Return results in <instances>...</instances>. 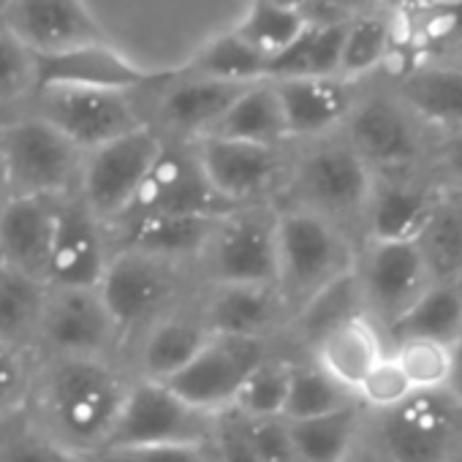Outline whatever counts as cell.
<instances>
[{
    "label": "cell",
    "instance_id": "ac0fdd59",
    "mask_svg": "<svg viewBox=\"0 0 462 462\" xmlns=\"http://www.w3.org/2000/svg\"><path fill=\"white\" fill-rule=\"evenodd\" d=\"M193 305L209 335L286 346L291 319L275 286H201Z\"/></svg>",
    "mask_w": 462,
    "mask_h": 462
},
{
    "label": "cell",
    "instance_id": "681fc988",
    "mask_svg": "<svg viewBox=\"0 0 462 462\" xmlns=\"http://www.w3.org/2000/svg\"><path fill=\"white\" fill-rule=\"evenodd\" d=\"M427 58L430 60H443V63H451V66H459L462 69V28H459V33L448 44H443L438 52H432Z\"/></svg>",
    "mask_w": 462,
    "mask_h": 462
},
{
    "label": "cell",
    "instance_id": "6da1fadb",
    "mask_svg": "<svg viewBox=\"0 0 462 462\" xmlns=\"http://www.w3.org/2000/svg\"><path fill=\"white\" fill-rule=\"evenodd\" d=\"M131 381L115 356H36L23 421L63 451L90 459L106 448Z\"/></svg>",
    "mask_w": 462,
    "mask_h": 462
},
{
    "label": "cell",
    "instance_id": "83f0119b",
    "mask_svg": "<svg viewBox=\"0 0 462 462\" xmlns=\"http://www.w3.org/2000/svg\"><path fill=\"white\" fill-rule=\"evenodd\" d=\"M389 354L386 335L365 316H351L332 329H327L310 348L308 359H313L332 381H337L351 394L362 383V378Z\"/></svg>",
    "mask_w": 462,
    "mask_h": 462
},
{
    "label": "cell",
    "instance_id": "5bb4252c",
    "mask_svg": "<svg viewBox=\"0 0 462 462\" xmlns=\"http://www.w3.org/2000/svg\"><path fill=\"white\" fill-rule=\"evenodd\" d=\"M36 356H115L120 335L96 289L47 286Z\"/></svg>",
    "mask_w": 462,
    "mask_h": 462
},
{
    "label": "cell",
    "instance_id": "60d3db41",
    "mask_svg": "<svg viewBox=\"0 0 462 462\" xmlns=\"http://www.w3.org/2000/svg\"><path fill=\"white\" fill-rule=\"evenodd\" d=\"M36 93V55L0 23V120L20 115Z\"/></svg>",
    "mask_w": 462,
    "mask_h": 462
},
{
    "label": "cell",
    "instance_id": "4fadbf2b",
    "mask_svg": "<svg viewBox=\"0 0 462 462\" xmlns=\"http://www.w3.org/2000/svg\"><path fill=\"white\" fill-rule=\"evenodd\" d=\"M245 88L248 85H228L193 77L177 66L169 77L144 88L150 90V101H142L139 96V104L144 112V123L161 139L196 142L215 131L220 117Z\"/></svg>",
    "mask_w": 462,
    "mask_h": 462
},
{
    "label": "cell",
    "instance_id": "52a82bcc",
    "mask_svg": "<svg viewBox=\"0 0 462 462\" xmlns=\"http://www.w3.org/2000/svg\"><path fill=\"white\" fill-rule=\"evenodd\" d=\"M278 207L248 204L223 212L196 256L201 286H275Z\"/></svg>",
    "mask_w": 462,
    "mask_h": 462
},
{
    "label": "cell",
    "instance_id": "ba28073f",
    "mask_svg": "<svg viewBox=\"0 0 462 462\" xmlns=\"http://www.w3.org/2000/svg\"><path fill=\"white\" fill-rule=\"evenodd\" d=\"M0 161L9 199L77 196L85 152L31 112L0 120Z\"/></svg>",
    "mask_w": 462,
    "mask_h": 462
},
{
    "label": "cell",
    "instance_id": "816d5d0a",
    "mask_svg": "<svg viewBox=\"0 0 462 462\" xmlns=\"http://www.w3.org/2000/svg\"><path fill=\"white\" fill-rule=\"evenodd\" d=\"M273 6H278V9H286V12H294V14H310V9H313V0H270Z\"/></svg>",
    "mask_w": 462,
    "mask_h": 462
},
{
    "label": "cell",
    "instance_id": "d590c367",
    "mask_svg": "<svg viewBox=\"0 0 462 462\" xmlns=\"http://www.w3.org/2000/svg\"><path fill=\"white\" fill-rule=\"evenodd\" d=\"M47 283L0 264V340L36 351Z\"/></svg>",
    "mask_w": 462,
    "mask_h": 462
},
{
    "label": "cell",
    "instance_id": "e0dca14e",
    "mask_svg": "<svg viewBox=\"0 0 462 462\" xmlns=\"http://www.w3.org/2000/svg\"><path fill=\"white\" fill-rule=\"evenodd\" d=\"M228 207L223 204L209 182L201 174V166L193 152V142H169L147 171L131 209L123 217L136 215H223ZM120 217V220H123Z\"/></svg>",
    "mask_w": 462,
    "mask_h": 462
},
{
    "label": "cell",
    "instance_id": "c3c4849f",
    "mask_svg": "<svg viewBox=\"0 0 462 462\" xmlns=\"http://www.w3.org/2000/svg\"><path fill=\"white\" fill-rule=\"evenodd\" d=\"M430 174L443 190L462 199V131L438 136L430 161Z\"/></svg>",
    "mask_w": 462,
    "mask_h": 462
},
{
    "label": "cell",
    "instance_id": "484cf974",
    "mask_svg": "<svg viewBox=\"0 0 462 462\" xmlns=\"http://www.w3.org/2000/svg\"><path fill=\"white\" fill-rule=\"evenodd\" d=\"M60 199H9L0 209V264L50 286Z\"/></svg>",
    "mask_w": 462,
    "mask_h": 462
},
{
    "label": "cell",
    "instance_id": "9a60e30c",
    "mask_svg": "<svg viewBox=\"0 0 462 462\" xmlns=\"http://www.w3.org/2000/svg\"><path fill=\"white\" fill-rule=\"evenodd\" d=\"M278 348H286V346L212 335L204 343V348L174 378L166 381V386L188 405L209 416H220L235 405V397L245 375Z\"/></svg>",
    "mask_w": 462,
    "mask_h": 462
},
{
    "label": "cell",
    "instance_id": "5b68a950",
    "mask_svg": "<svg viewBox=\"0 0 462 462\" xmlns=\"http://www.w3.org/2000/svg\"><path fill=\"white\" fill-rule=\"evenodd\" d=\"M356 251L359 245L332 223L305 209L278 207L275 289L291 321L327 289L354 273Z\"/></svg>",
    "mask_w": 462,
    "mask_h": 462
},
{
    "label": "cell",
    "instance_id": "30bf717a",
    "mask_svg": "<svg viewBox=\"0 0 462 462\" xmlns=\"http://www.w3.org/2000/svg\"><path fill=\"white\" fill-rule=\"evenodd\" d=\"M23 112L60 131L82 152H90L144 123L139 93L90 88H42Z\"/></svg>",
    "mask_w": 462,
    "mask_h": 462
},
{
    "label": "cell",
    "instance_id": "3957f363",
    "mask_svg": "<svg viewBox=\"0 0 462 462\" xmlns=\"http://www.w3.org/2000/svg\"><path fill=\"white\" fill-rule=\"evenodd\" d=\"M356 459L462 462V405L451 392H413L405 402L367 413Z\"/></svg>",
    "mask_w": 462,
    "mask_h": 462
},
{
    "label": "cell",
    "instance_id": "7a4b0ae2",
    "mask_svg": "<svg viewBox=\"0 0 462 462\" xmlns=\"http://www.w3.org/2000/svg\"><path fill=\"white\" fill-rule=\"evenodd\" d=\"M370 182V169L337 131L289 144V174L278 207L305 209L362 245Z\"/></svg>",
    "mask_w": 462,
    "mask_h": 462
},
{
    "label": "cell",
    "instance_id": "277c9868",
    "mask_svg": "<svg viewBox=\"0 0 462 462\" xmlns=\"http://www.w3.org/2000/svg\"><path fill=\"white\" fill-rule=\"evenodd\" d=\"M199 289L193 264L139 251H112L98 294L120 335V356L150 324L193 302Z\"/></svg>",
    "mask_w": 462,
    "mask_h": 462
},
{
    "label": "cell",
    "instance_id": "9f6ffc18",
    "mask_svg": "<svg viewBox=\"0 0 462 462\" xmlns=\"http://www.w3.org/2000/svg\"><path fill=\"white\" fill-rule=\"evenodd\" d=\"M354 462H362V459H354Z\"/></svg>",
    "mask_w": 462,
    "mask_h": 462
},
{
    "label": "cell",
    "instance_id": "4dcf8cb0",
    "mask_svg": "<svg viewBox=\"0 0 462 462\" xmlns=\"http://www.w3.org/2000/svg\"><path fill=\"white\" fill-rule=\"evenodd\" d=\"M365 427V408L359 402L305 419V421H289L291 443H294V459L297 462H354L362 440Z\"/></svg>",
    "mask_w": 462,
    "mask_h": 462
},
{
    "label": "cell",
    "instance_id": "11a10c76",
    "mask_svg": "<svg viewBox=\"0 0 462 462\" xmlns=\"http://www.w3.org/2000/svg\"><path fill=\"white\" fill-rule=\"evenodd\" d=\"M4 4H6V0H0V6H4Z\"/></svg>",
    "mask_w": 462,
    "mask_h": 462
},
{
    "label": "cell",
    "instance_id": "603a6c76",
    "mask_svg": "<svg viewBox=\"0 0 462 462\" xmlns=\"http://www.w3.org/2000/svg\"><path fill=\"white\" fill-rule=\"evenodd\" d=\"M196 300V297H193ZM209 329L204 327L193 302L166 313L155 324H150L120 356L134 378L166 383L174 378L209 340Z\"/></svg>",
    "mask_w": 462,
    "mask_h": 462
},
{
    "label": "cell",
    "instance_id": "8992f818",
    "mask_svg": "<svg viewBox=\"0 0 462 462\" xmlns=\"http://www.w3.org/2000/svg\"><path fill=\"white\" fill-rule=\"evenodd\" d=\"M340 134L370 174L430 171L438 142V134L408 109L383 77L359 85V96Z\"/></svg>",
    "mask_w": 462,
    "mask_h": 462
},
{
    "label": "cell",
    "instance_id": "cb8c5ba5",
    "mask_svg": "<svg viewBox=\"0 0 462 462\" xmlns=\"http://www.w3.org/2000/svg\"><path fill=\"white\" fill-rule=\"evenodd\" d=\"M389 88L408 104V109L438 136L462 131V69L430 60L411 58L383 74Z\"/></svg>",
    "mask_w": 462,
    "mask_h": 462
},
{
    "label": "cell",
    "instance_id": "f6af8a7d",
    "mask_svg": "<svg viewBox=\"0 0 462 462\" xmlns=\"http://www.w3.org/2000/svg\"><path fill=\"white\" fill-rule=\"evenodd\" d=\"M243 432L248 443L254 446L259 462H297L294 459V443H291V430L283 416L273 419H243Z\"/></svg>",
    "mask_w": 462,
    "mask_h": 462
},
{
    "label": "cell",
    "instance_id": "f1b7e54d",
    "mask_svg": "<svg viewBox=\"0 0 462 462\" xmlns=\"http://www.w3.org/2000/svg\"><path fill=\"white\" fill-rule=\"evenodd\" d=\"M397 58V31L394 17L386 9L356 14L346 23L343 50H340V71L337 77L346 82H367L383 74Z\"/></svg>",
    "mask_w": 462,
    "mask_h": 462
},
{
    "label": "cell",
    "instance_id": "ffe728a7",
    "mask_svg": "<svg viewBox=\"0 0 462 462\" xmlns=\"http://www.w3.org/2000/svg\"><path fill=\"white\" fill-rule=\"evenodd\" d=\"M438 196L440 185L430 171L373 174L362 243H413Z\"/></svg>",
    "mask_w": 462,
    "mask_h": 462
},
{
    "label": "cell",
    "instance_id": "d6a6232c",
    "mask_svg": "<svg viewBox=\"0 0 462 462\" xmlns=\"http://www.w3.org/2000/svg\"><path fill=\"white\" fill-rule=\"evenodd\" d=\"M346 23L310 20V25L300 33V39L267 63V79L337 77Z\"/></svg>",
    "mask_w": 462,
    "mask_h": 462
},
{
    "label": "cell",
    "instance_id": "8d00e7d4",
    "mask_svg": "<svg viewBox=\"0 0 462 462\" xmlns=\"http://www.w3.org/2000/svg\"><path fill=\"white\" fill-rule=\"evenodd\" d=\"M356 397L332 381L313 359L294 356L291 359V378H289V397L283 408L286 421H305L316 416H327L354 405Z\"/></svg>",
    "mask_w": 462,
    "mask_h": 462
},
{
    "label": "cell",
    "instance_id": "f5cc1de1",
    "mask_svg": "<svg viewBox=\"0 0 462 462\" xmlns=\"http://www.w3.org/2000/svg\"><path fill=\"white\" fill-rule=\"evenodd\" d=\"M9 201V188H6V174H4V161H0V209Z\"/></svg>",
    "mask_w": 462,
    "mask_h": 462
},
{
    "label": "cell",
    "instance_id": "b9f144b4",
    "mask_svg": "<svg viewBox=\"0 0 462 462\" xmlns=\"http://www.w3.org/2000/svg\"><path fill=\"white\" fill-rule=\"evenodd\" d=\"M36 373V351L0 340V424L25 413Z\"/></svg>",
    "mask_w": 462,
    "mask_h": 462
},
{
    "label": "cell",
    "instance_id": "7c38bea8",
    "mask_svg": "<svg viewBox=\"0 0 462 462\" xmlns=\"http://www.w3.org/2000/svg\"><path fill=\"white\" fill-rule=\"evenodd\" d=\"M354 281L365 316L389 337L394 324L432 286L413 243L367 240L356 251Z\"/></svg>",
    "mask_w": 462,
    "mask_h": 462
},
{
    "label": "cell",
    "instance_id": "f35d334b",
    "mask_svg": "<svg viewBox=\"0 0 462 462\" xmlns=\"http://www.w3.org/2000/svg\"><path fill=\"white\" fill-rule=\"evenodd\" d=\"M389 354L402 367L413 392H448L457 346L424 337H402L389 343Z\"/></svg>",
    "mask_w": 462,
    "mask_h": 462
},
{
    "label": "cell",
    "instance_id": "ab89813d",
    "mask_svg": "<svg viewBox=\"0 0 462 462\" xmlns=\"http://www.w3.org/2000/svg\"><path fill=\"white\" fill-rule=\"evenodd\" d=\"M308 25L310 20L305 14L278 9L270 0H254L251 9L243 14V20L235 25V31L254 50H259L267 60H273L286 47H291Z\"/></svg>",
    "mask_w": 462,
    "mask_h": 462
},
{
    "label": "cell",
    "instance_id": "74e56055",
    "mask_svg": "<svg viewBox=\"0 0 462 462\" xmlns=\"http://www.w3.org/2000/svg\"><path fill=\"white\" fill-rule=\"evenodd\" d=\"M291 359H294V354H286V348H278L270 356H264L245 375L231 411H235L237 416H243V419L283 416L286 397H289Z\"/></svg>",
    "mask_w": 462,
    "mask_h": 462
},
{
    "label": "cell",
    "instance_id": "7bdbcfd3",
    "mask_svg": "<svg viewBox=\"0 0 462 462\" xmlns=\"http://www.w3.org/2000/svg\"><path fill=\"white\" fill-rule=\"evenodd\" d=\"M413 394L402 367L394 362L392 354H386L356 386L354 397L356 402L367 411V413H378V411H389L400 402H405Z\"/></svg>",
    "mask_w": 462,
    "mask_h": 462
},
{
    "label": "cell",
    "instance_id": "2e32d148",
    "mask_svg": "<svg viewBox=\"0 0 462 462\" xmlns=\"http://www.w3.org/2000/svg\"><path fill=\"white\" fill-rule=\"evenodd\" d=\"M215 419L166 383L134 378L106 446H158V443H209Z\"/></svg>",
    "mask_w": 462,
    "mask_h": 462
},
{
    "label": "cell",
    "instance_id": "8fae6325",
    "mask_svg": "<svg viewBox=\"0 0 462 462\" xmlns=\"http://www.w3.org/2000/svg\"><path fill=\"white\" fill-rule=\"evenodd\" d=\"M193 152L204 180L223 204H278L289 174V144L267 147L201 136L193 142Z\"/></svg>",
    "mask_w": 462,
    "mask_h": 462
},
{
    "label": "cell",
    "instance_id": "4316f807",
    "mask_svg": "<svg viewBox=\"0 0 462 462\" xmlns=\"http://www.w3.org/2000/svg\"><path fill=\"white\" fill-rule=\"evenodd\" d=\"M220 215H136L106 226L109 251H139L171 262L196 264Z\"/></svg>",
    "mask_w": 462,
    "mask_h": 462
},
{
    "label": "cell",
    "instance_id": "d4e9b609",
    "mask_svg": "<svg viewBox=\"0 0 462 462\" xmlns=\"http://www.w3.org/2000/svg\"><path fill=\"white\" fill-rule=\"evenodd\" d=\"M275 85L289 144L337 134L359 96L356 82L340 77L270 79Z\"/></svg>",
    "mask_w": 462,
    "mask_h": 462
},
{
    "label": "cell",
    "instance_id": "44dd1931",
    "mask_svg": "<svg viewBox=\"0 0 462 462\" xmlns=\"http://www.w3.org/2000/svg\"><path fill=\"white\" fill-rule=\"evenodd\" d=\"M0 23L33 55L106 42L85 0H6L0 6Z\"/></svg>",
    "mask_w": 462,
    "mask_h": 462
},
{
    "label": "cell",
    "instance_id": "d6986e66",
    "mask_svg": "<svg viewBox=\"0 0 462 462\" xmlns=\"http://www.w3.org/2000/svg\"><path fill=\"white\" fill-rule=\"evenodd\" d=\"M174 69H144L106 42L82 44L74 50L36 55V90L42 88H90L139 93L169 77Z\"/></svg>",
    "mask_w": 462,
    "mask_h": 462
},
{
    "label": "cell",
    "instance_id": "ee69618b",
    "mask_svg": "<svg viewBox=\"0 0 462 462\" xmlns=\"http://www.w3.org/2000/svg\"><path fill=\"white\" fill-rule=\"evenodd\" d=\"M90 462H215L209 443L106 446Z\"/></svg>",
    "mask_w": 462,
    "mask_h": 462
},
{
    "label": "cell",
    "instance_id": "7402d4cb",
    "mask_svg": "<svg viewBox=\"0 0 462 462\" xmlns=\"http://www.w3.org/2000/svg\"><path fill=\"white\" fill-rule=\"evenodd\" d=\"M112 251L106 226L90 215L79 196H66L58 204L55 243H52V286L96 289L106 270Z\"/></svg>",
    "mask_w": 462,
    "mask_h": 462
},
{
    "label": "cell",
    "instance_id": "7dc6e473",
    "mask_svg": "<svg viewBox=\"0 0 462 462\" xmlns=\"http://www.w3.org/2000/svg\"><path fill=\"white\" fill-rule=\"evenodd\" d=\"M212 459L215 462H259L254 446L248 443L240 416L235 411H226L215 419V430L209 438Z\"/></svg>",
    "mask_w": 462,
    "mask_h": 462
},
{
    "label": "cell",
    "instance_id": "bcb514c9",
    "mask_svg": "<svg viewBox=\"0 0 462 462\" xmlns=\"http://www.w3.org/2000/svg\"><path fill=\"white\" fill-rule=\"evenodd\" d=\"M4 462H90V459L63 451L60 446L36 435L23 419H17L9 427V435L4 443Z\"/></svg>",
    "mask_w": 462,
    "mask_h": 462
},
{
    "label": "cell",
    "instance_id": "e575fe53",
    "mask_svg": "<svg viewBox=\"0 0 462 462\" xmlns=\"http://www.w3.org/2000/svg\"><path fill=\"white\" fill-rule=\"evenodd\" d=\"M424 337L448 346L462 343V283H432L419 302L394 324L392 340Z\"/></svg>",
    "mask_w": 462,
    "mask_h": 462
},
{
    "label": "cell",
    "instance_id": "9c48e42d",
    "mask_svg": "<svg viewBox=\"0 0 462 462\" xmlns=\"http://www.w3.org/2000/svg\"><path fill=\"white\" fill-rule=\"evenodd\" d=\"M161 147L163 139L150 125H139L85 152L77 196L96 220L115 226L131 209Z\"/></svg>",
    "mask_w": 462,
    "mask_h": 462
},
{
    "label": "cell",
    "instance_id": "db71d44e",
    "mask_svg": "<svg viewBox=\"0 0 462 462\" xmlns=\"http://www.w3.org/2000/svg\"><path fill=\"white\" fill-rule=\"evenodd\" d=\"M14 421H6V424H0V462H4V443H6V435H9V427Z\"/></svg>",
    "mask_w": 462,
    "mask_h": 462
},
{
    "label": "cell",
    "instance_id": "f907efd6",
    "mask_svg": "<svg viewBox=\"0 0 462 462\" xmlns=\"http://www.w3.org/2000/svg\"><path fill=\"white\" fill-rule=\"evenodd\" d=\"M448 392L459 400L462 405V343L457 346V359H454V375H451V383H448Z\"/></svg>",
    "mask_w": 462,
    "mask_h": 462
},
{
    "label": "cell",
    "instance_id": "f546056e",
    "mask_svg": "<svg viewBox=\"0 0 462 462\" xmlns=\"http://www.w3.org/2000/svg\"><path fill=\"white\" fill-rule=\"evenodd\" d=\"M432 283H462V199L443 190L413 240Z\"/></svg>",
    "mask_w": 462,
    "mask_h": 462
},
{
    "label": "cell",
    "instance_id": "836d02e7",
    "mask_svg": "<svg viewBox=\"0 0 462 462\" xmlns=\"http://www.w3.org/2000/svg\"><path fill=\"white\" fill-rule=\"evenodd\" d=\"M267 63L270 60L259 50H254L245 39L237 36L235 28H231L209 39L207 44H201L180 69L193 77H204L215 82L256 85L267 79Z\"/></svg>",
    "mask_w": 462,
    "mask_h": 462
},
{
    "label": "cell",
    "instance_id": "1f68e13d",
    "mask_svg": "<svg viewBox=\"0 0 462 462\" xmlns=\"http://www.w3.org/2000/svg\"><path fill=\"white\" fill-rule=\"evenodd\" d=\"M209 136L248 142V144H267V147L289 144L275 85L270 79L248 85L237 96V101L228 106V112L220 117V123Z\"/></svg>",
    "mask_w": 462,
    "mask_h": 462
}]
</instances>
